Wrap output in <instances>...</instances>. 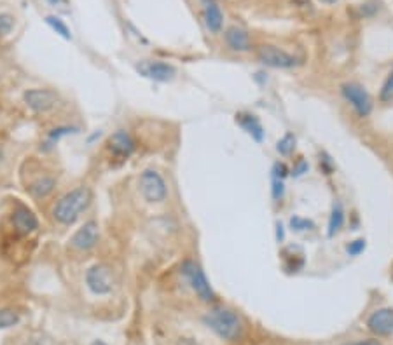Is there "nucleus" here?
<instances>
[{"label": "nucleus", "instance_id": "obj_26", "mask_svg": "<svg viewBox=\"0 0 393 345\" xmlns=\"http://www.w3.org/2000/svg\"><path fill=\"white\" fill-rule=\"evenodd\" d=\"M289 167H287L285 163H275V166H273V176H275L276 180H283L285 176H289Z\"/></svg>", "mask_w": 393, "mask_h": 345}, {"label": "nucleus", "instance_id": "obj_6", "mask_svg": "<svg viewBox=\"0 0 393 345\" xmlns=\"http://www.w3.org/2000/svg\"><path fill=\"white\" fill-rule=\"evenodd\" d=\"M257 58L260 63L271 67V69H294L301 63L294 54H289L287 51L278 49L275 46H260L257 51Z\"/></svg>", "mask_w": 393, "mask_h": 345}, {"label": "nucleus", "instance_id": "obj_24", "mask_svg": "<svg viewBox=\"0 0 393 345\" xmlns=\"http://www.w3.org/2000/svg\"><path fill=\"white\" fill-rule=\"evenodd\" d=\"M291 227L294 228V230L297 232H302V230H311V228L315 227L313 222L306 220V218H301V217H294L291 220Z\"/></svg>", "mask_w": 393, "mask_h": 345}, {"label": "nucleus", "instance_id": "obj_11", "mask_svg": "<svg viewBox=\"0 0 393 345\" xmlns=\"http://www.w3.org/2000/svg\"><path fill=\"white\" fill-rule=\"evenodd\" d=\"M367 328L378 337H390L393 333V309L383 307L372 312L367 319Z\"/></svg>", "mask_w": 393, "mask_h": 345}, {"label": "nucleus", "instance_id": "obj_32", "mask_svg": "<svg viewBox=\"0 0 393 345\" xmlns=\"http://www.w3.org/2000/svg\"><path fill=\"white\" fill-rule=\"evenodd\" d=\"M91 345H109V344H105V342H103V340H95Z\"/></svg>", "mask_w": 393, "mask_h": 345}, {"label": "nucleus", "instance_id": "obj_3", "mask_svg": "<svg viewBox=\"0 0 393 345\" xmlns=\"http://www.w3.org/2000/svg\"><path fill=\"white\" fill-rule=\"evenodd\" d=\"M182 276L186 277V281L189 283V286L192 288V292L199 296L201 302H214L215 300V292L212 289L210 283L206 279L205 272H203L201 267L198 265L192 260H186L182 263Z\"/></svg>", "mask_w": 393, "mask_h": 345}, {"label": "nucleus", "instance_id": "obj_1", "mask_svg": "<svg viewBox=\"0 0 393 345\" xmlns=\"http://www.w3.org/2000/svg\"><path fill=\"white\" fill-rule=\"evenodd\" d=\"M91 204V190L88 187H77L67 192L53 209V215L60 224L72 225Z\"/></svg>", "mask_w": 393, "mask_h": 345}, {"label": "nucleus", "instance_id": "obj_22", "mask_svg": "<svg viewBox=\"0 0 393 345\" xmlns=\"http://www.w3.org/2000/svg\"><path fill=\"white\" fill-rule=\"evenodd\" d=\"M379 99L385 103L393 102V69H392V72L386 75L385 82H383L381 91H379Z\"/></svg>", "mask_w": 393, "mask_h": 345}, {"label": "nucleus", "instance_id": "obj_19", "mask_svg": "<svg viewBox=\"0 0 393 345\" xmlns=\"http://www.w3.org/2000/svg\"><path fill=\"white\" fill-rule=\"evenodd\" d=\"M46 23L49 25V27L53 28V30L56 32L58 35H61L63 38H67V40H70V38H72V34H70L69 27H67V25L63 23L60 18H56V16H47Z\"/></svg>", "mask_w": 393, "mask_h": 345}, {"label": "nucleus", "instance_id": "obj_12", "mask_svg": "<svg viewBox=\"0 0 393 345\" xmlns=\"http://www.w3.org/2000/svg\"><path fill=\"white\" fill-rule=\"evenodd\" d=\"M201 12L205 25L210 34H218L224 25V14L221 11V5L215 0H201Z\"/></svg>", "mask_w": 393, "mask_h": 345}, {"label": "nucleus", "instance_id": "obj_28", "mask_svg": "<svg viewBox=\"0 0 393 345\" xmlns=\"http://www.w3.org/2000/svg\"><path fill=\"white\" fill-rule=\"evenodd\" d=\"M283 192H285V187H283V180H273V198L282 199Z\"/></svg>", "mask_w": 393, "mask_h": 345}, {"label": "nucleus", "instance_id": "obj_25", "mask_svg": "<svg viewBox=\"0 0 393 345\" xmlns=\"http://www.w3.org/2000/svg\"><path fill=\"white\" fill-rule=\"evenodd\" d=\"M363 250H366V239L353 241V243L348 244V248H346V251H348V254H350V257H359V254L362 253Z\"/></svg>", "mask_w": 393, "mask_h": 345}, {"label": "nucleus", "instance_id": "obj_7", "mask_svg": "<svg viewBox=\"0 0 393 345\" xmlns=\"http://www.w3.org/2000/svg\"><path fill=\"white\" fill-rule=\"evenodd\" d=\"M137 72L140 73L142 77L156 80V82H168V80H172L177 73L172 64L164 63V61L159 60L140 61V63L137 64Z\"/></svg>", "mask_w": 393, "mask_h": 345}, {"label": "nucleus", "instance_id": "obj_15", "mask_svg": "<svg viewBox=\"0 0 393 345\" xmlns=\"http://www.w3.org/2000/svg\"><path fill=\"white\" fill-rule=\"evenodd\" d=\"M12 225L19 234H30L38 227V220L30 209L25 206H18L16 211L12 213Z\"/></svg>", "mask_w": 393, "mask_h": 345}, {"label": "nucleus", "instance_id": "obj_30", "mask_svg": "<svg viewBox=\"0 0 393 345\" xmlns=\"http://www.w3.org/2000/svg\"><path fill=\"white\" fill-rule=\"evenodd\" d=\"M53 8L60 9V11L67 12L69 11V5H70V0H47Z\"/></svg>", "mask_w": 393, "mask_h": 345}, {"label": "nucleus", "instance_id": "obj_4", "mask_svg": "<svg viewBox=\"0 0 393 345\" xmlns=\"http://www.w3.org/2000/svg\"><path fill=\"white\" fill-rule=\"evenodd\" d=\"M341 95L359 117H369L372 112V98L363 86L357 82H346L341 86Z\"/></svg>", "mask_w": 393, "mask_h": 345}, {"label": "nucleus", "instance_id": "obj_29", "mask_svg": "<svg viewBox=\"0 0 393 345\" xmlns=\"http://www.w3.org/2000/svg\"><path fill=\"white\" fill-rule=\"evenodd\" d=\"M306 171H308V163H306L304 159H301L297 164H295L294 169H292V175L301 176V175H304Z\"/></svg>", "mask_w": 393, "mask_h": 345}, {"label": "nucleus", "instance_id": "obj_18", "mask_svg": "<svg viewBox=\"0 0 393 345\" xmlns=\"http://www.w3.org/2000/svg\"><path fill=\"white\" fill-rule=\"evenodd\" d=\"M54 189V180L53 178H41L30 187V192L34 193L35 198H46L53 192Z\"/></svg>", "mask_w": 393, "mask_h": 345}, {"label": "nucleus", "instance_id": "obj_20", "mask_svg": "<svg viewBox=\"0 0 393 345\" xmlns=\"http://www.w3.org/2000/svg\"><path fill=\"white\" fill-rule=\"evenodd\" d=\"M295 148V136L292 133H287L282 140L276 143V150H278L282 156H291Z\"/></svg>", "mask_w": 393, "mask_h": 345}, {"label": "nucleus", "instance_id": "obj_2", "mask_svg": "<svg viewBox=\"0 0 393 345\" xmlns=\"http://www.w3.org/2000/svg\"><path fill=\"white\" fill-rule=\"evenodd\" d=\"M205 324L222 340H236L241 335V319L227 307H215L203 318Z\"/></svg>", "mask_w": 393, "mask_h": 345}, {"label": "nucleus", "instance_id": "obj_31", "mask_svg": "<svg viewBox=\"0 0 393 345\" xmlns=\"http://www.w3.org/2000/svg\"><path fill=\"white\" fill-rule=\"evenodd\" d=\"M346 345H381V344H378V342L374 340H360V342H351V344Z\"/></svg>", "mask_w": 393, "mask_h": 345}, {"label": "nucleus", "instance_id": "obj_8", "mask_svg": "<svg viewBox=\"0 0 393 345\" xmlns=\"http://www.w3.org/2000/svg\"><path fill=\"white\" fill-rule=\"evenodd\" d=\"M23 99L35 114H47L58 105V96L49 89H28Z\"/></svg>", "mask_w": 393, "mask_h": 345}, {"label": "nucleus", "instance_id": "obj_13", "mask_svg": "<svg viewBox=\"0 0 393 345\" xmlns=\"http://www.w3.org/2000/svg\"><path fill=\"white\" fill-rule=\"evenodd\" d=\"M70 243H72V246L77 248V250H91V248L98 243V225H96V222L85 224V227H80L79 230L74 234Z\"/></svg>", "mask_w": 393, "mask_h": 345}, {"label": "nucleus", "instance_id": "obj_5", "mask_svg": "<svg viewBox=\"0 0 393 345\" xmlns=\"http://www.w3.org/2000/svg\"><path fill=\"white\" fill-rule=\"evenodd\" d=\"M140 192L147 202H161L166 199V182L156 169H146L140 175Z\"/></svg>", "mask_w": 393, "mask_h": 345}, {"label": "nucleus", "instance_id": "obj_9", "mask_svg": "<svg viewBox=\"0 0 393 345\" xmlns=\"http://www.w3.org/2000/svg\"><path fill=\"white\" fill-rule=\"evenodd\" d=\"M86 283L95 295H109L112 292L111 269L107 265H102V263L93 265L86 274Z\"/></svg>", "mask_w": 393, "mask_h": 345}, {"label": "nucleus", "instance_id": "obj_33", "mask_svg": "<svg viewBox=\"0 0 393 345\" xmlns=\"http://www.w3.org/2000/svg\"><path fill=\"white\" fill-rule=\"evenodd\" d=\"M320 2H324V4H334L337 0H320Z\"/></svg>", "mask_w": 393, "mask_h": 345}, {"label": "nucleus", "instance_id": "obj_10", "mask_svg": "<svg viewBox=\"0 0 393 345\" xmlns=\"http://www.w3.org/2000/svg\"><path fill=\"white\" fill-rule=\"evenodd\" d=\"M107 148L112 157H115V159L119 160H124L133 154L135 140L128 131L119 129L114 134H111V138H109L107 141Z\"/></svg>", "mask_w": 393, "mask_h": 345}, {"label": "nucleus", "instance_id": "obj_21", "mask_svg": "<svg viewBox=\"0 0 393 345\" xmlns=\"http://www.w3.org/2000/svg\"><path fill=\"white\" fill-rule=\"evenodd\" d=\"M19 316L18 312H14L12 309H0V328H11L14 324H18Z\"/></svg>", "mask_w": 393, "mask_h": 345}, {"label": "nucleus", "instance_id": "obj_16", "mask_svg": "<svg viewBox=\"0 0 393 345\" xmlns=\"http://www.w3.org/2000/svg\"><path fill=\"white\" fill-rule=\"evenodd\" d=\"M236 124H240L256 141H262V124H260V121L254 114H236Z\"/></svg>", "mask_w": 393, "mask_h": 345}, {"label": "nucleus", "instance_id": "obj_23", "mask_svg": "<svg viewBox=\"0 0 393 345\" xmlns=\"http://www.w3.org/2000/svg\"><path fill=\"white\" fill-rule=\"evenodd\" d=\"M76 131H77L76 128H58V129H53V131H49V134H47L46 145H47V147H51V145L56 143V141L60 140L61 136H67V134L76 133Z\"/></svg>", "mask_w": 393, "mask_h": 345}, {"label": "nucleus", "instance_id": "obj_14", "mask_svg": "<svg viewBox=\"0 0 393 345\" xmlns=\"http://www.w3.org/2000/svg\"><path fill=\"white\" fill-rule=\"evenodd\" d=\"M225 44L229 46V49L236 51V53H247L252 49V42H250V35L245 28L241 27H231L225 30Z\"/></svg>", "mask_w": 393, "mask_h": 345}, {"label": "nucleus", "instance_id": "obj_27", "mask_svg": "<svg viewBox=\"0 0 393 345\" xmlns=\"http://www.w3.org/2000/svg\"><path fill=\"white\" fill-rule=\"evenodd\" d=\"M12 30V18L8 14H0V35H8Z\"/></svg>", "mask_w": 393, "mask_h": 345}, {"label": "nucleus", "instance_id": "obj_17", "mask_svg": "<svg viewBox=\"0 0 393 345\" xmlns=\"http://www.w3.org/2000/svg\"><path fill=\"white\" fill-rule=\"evenodd\" d=\"M343 225H344V208L339 201H336L333 204L330 217H328V227H327L328 237H334V235L339 234Z\"/></svg>", "mask_w": 393, "mask_h": 345}]
</instances>
